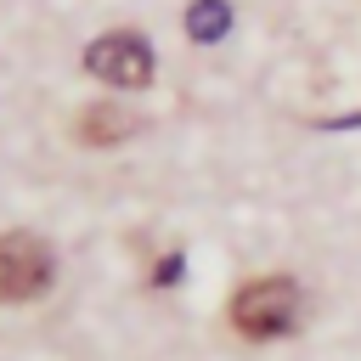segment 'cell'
Wrapping results in <instances>:
<instances>
[{
  "mask_svg": "<svg viewBox=\"0 0 361 361\" xmlns=\"http://www.w3.org/2000/svg\"><path fill=\"white\" fill-rule=\"evenodd\" d=\"M85 68L96 79L118 85V90H141L152 79V45L141 34H130V28H118V34H102V39L85 45Z\"/></svg>",
  "mask_w": 361,
  "mask_h": 361,
  "instance_id": "obj_3",
  "label": "cell"
},
{
  "mask_svg": "<svg viewBox=\"0 0 361 361\" xmlns=\"http://www.w3.org/2000/svg\"><path fill=\"white\" fill-rule=\"evenodd\" d=\"M180 265H186V259H180V254H169V259H164V265L152 271V282H158V288H169V282L180 276Z\"/></svg>",
  "mask_w": 361,
  "mask_h": 361,
  "instance_id": "obj_6",
  "label": "cell"
},
{
  "mask_svg": "<svg viewBox=\"0 0 361 361\" xmlns=\"http://www.w3.org/2000/svg\"><path fill=\"white\" fill-rule=\"evenodd\" d=\"M299 282L288 276H254L231 293V327L243 338H282L299 327Z\"/></svg>",
  "mask_w": 361,
  "mask_h": 361,
  "instance_id": "obj_1",
  "label": "cell"
},
{
  "mask_svg": "<svg viewBox=\"0 0 361 361\" xmlns=\"http://www.w3.org/2000/svg\"><path fill=\"white\" fill-rule=\"evenodd\" d=\"M73 130H79V141H85V147H118V141L135 130V118H130L124 107H113V102H90V107L79 113V124H73Z\"/></svg>",
  "mask_w": 361,
  "mask_h": 361,
  "instance_id": "obj_4",
  "label": "cell"
},
{
  "mask_svg": "<svg viewBox=\"0 0 361 361\" xmlns=\"http://www.w3.org/2000/svg\"><path fill=\"white\" fill-rule=\"evenodd\" d=\"M231 28V6L226 0H192V11H186V34L192 39H220Z\"/></svg>",
  "mask_w": 361,
  "mask_h": 361,
  "instance_id": "obj_5",
  "label": "cell"
},
{
  "mask_svg": "<svg viewBox=\"0 0 361 361\" xmlns=\"http://www.w3.org/2000/svg\"><path fill=\"white\" fill-rule=\"evenodd\" d=\"M51 276H56V259L34 231H0V299L6 305L39 299Z\"/></svg>",
  "mask_w": 361,
  "mask_h": 361,
  "instance_id": "obj_2",
  "label": "cell"
}]
</instances>
